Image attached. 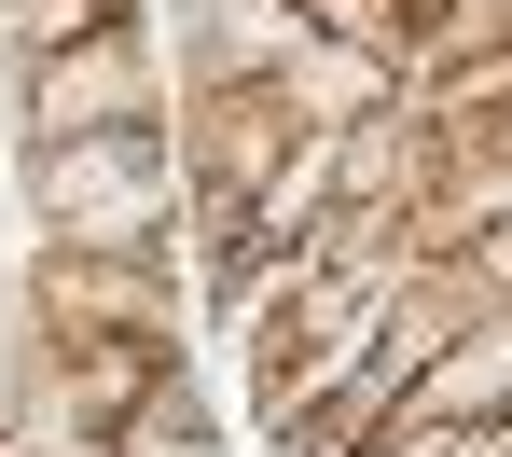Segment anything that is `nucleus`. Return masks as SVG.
I'll list each match as a JSON object with an SVG mask.
<instances>
[{"mask_svg":"<svg viewBox=\"0 0 512 457\" xmlns=\"http://www.w3.org/2000/svg\"><path fill=\"white\" fill-rule=\"evenodd\" d=\"M14 222L42 250H180L194 236L180 125H153V139H28L14 153Z\"/></svg>","mask_w":512,"mask_h":457,"instance_id":"f257e3e1","label":"nucleus"},{"mask_svg":"<svg viewBox=\"0 0 512 457\" xmlns=\"http://www.w3.org/2000/svg\"><path fill=\"white\" fill-rule=\"evenodd\" d=\"M153 125H180V70H167L153 14H111L84 42H56L14 97V153L28 139H153Z\"/></svg>","mask_w":512,"mask_h":457,"instance_id":"f03ea898","label":"nucleus"},{"mask_svg":"<svg viewBox=\"0 0 512 457\" xmlns=\"http://www.w3.org/2000/svg\"><path fill=\"white\" fill-rule=\"evenodd\" d=\"M28 277H42V319L56 333L180 347V250H42L28 236Z\"/></svg>","mask_w":512,"mask_h":457,"instance_id":"7ed1b4c3","label":"nucleus"},{"mask_svg":"<svg viewBox=\"0 0 512 457\" xmlns=\"http://www.w3.org/2000/svg\"><path fill=\"white\" fill-rule=\"evenodd\" d=\"M153 28H167L180 97H263L305 42H319V14H305V0H167Z\"/></svg>","mask_w":512,"mask_h":457,"instance_id":"20e7f679","label":"nucleus"},{"mask_svg":"<svg viewBox=\"0 0 512 457\" xmlns=\"http://www.w3.org/2000/svg\"><path fill=\"white\" fill-rule=\"evenodd\" d=\"M42 374H56V319H42V277H28V236H0V444L42 416Z\"/></svg>","mask_w":512,"mask_h":457,"instance_id":"39448f33","label":"nucleus"},{"mask_svg":"<svg viewBox=\"0 0 512 457\" xmlns=\"http://www.w3.org/2000/svg\"><path fill=\"white\" fill-rule=\"evenodd\" d=\"M111 457H222V416H208V388H194V361H180L167 388H153V402H139V416L111 430Z\"/></svg>","mask_w":512,"mask_h":457,"instance_id":"423d86ee","label":"nucleus"},{"mask_svg":"<svg viewBox=\"0 0 512 457\" xmlns=\"http://www.w3.org/2000/svg\"><path fill=\"white\" fill-rule=\"evenodd\" d=\"M360 457H499V430H429V416H402L388 444H360Z\"/></svg>","mask_w":512,"mask_h":457,"instance_id":"0eeeda50","label":"nucleus"},{"mask_svg":"<svg viewBox=\"0 0 512 457\" xmlns=\"http://www.w3.org/2000/svg\"><path fill=\"white\" fill-rule=\"evenodd\" d=\"M499 457H512V416H499Z\"/></svg>","mask_w":512,"mask_h":457,"instance_id":"6e6552de","label":"nucleus"}]
</instances>
